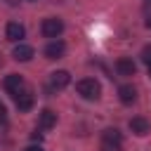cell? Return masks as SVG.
Returning <instances> with one entry per match:
<instances>
[{
  "label": "cell",
  "mask_w": 151,
  "mask_h": 151,
  "mask_svg": "<svg viewBox=\"0 0 151 151\" xmlns=\"http://www.w3.org/2000/svg\"><path fill=\"white\" fill-rule=\"evenodd\" d=\"M76 90H78V94H80L83 99H87V101H94V99H99V94H101V85H99L94 78H83V80H78Z\"/></svg>",
  "instance_id": "obj_1"
},
{
  "label": "cell",
  "mask_w": 151,
  "mask_h": 151,
  "mask_svg": "<svg viewBox=\"0 0 151 151\" xmlns=\"http://www.w3.org/2000/svg\"><path fill=\"white\" fill-rule=\"evenodd\" d=\"M40 31H42V35H45V38L57 40V38L64 33V21H61V19H57V17H47V19L42 21Z\"/></svg>",
  "instance_id": "obj_2"
},
{
  "label": "cell",
  "mask_w": 151,
  "mask_h": 151,
  "mask_svg": "<svg viewBox=\"0 0 151 151\" xmlns=\"http://www.w3.org/2000/svg\"><path fill=\"white\" fill-rule=\"evenodd\" d=\"M68 83H71V73H68V71H54V73H50L47 90H50V92H57V90H64Z\"/></svg>",
  "instance_id": "obj_3"
},
{
  "label": "cell",
  "mask_w": 151,
  "mask_h": 151,
  "mask_svg": "<svg viewBox=\"0 0 151 151\" xmlns=\"http://www.w3.org/2000/svg\"><path fill=\"white\" fill-rule=\"evenodd\" d=\"M12 99H14L19 111H31L33 109V92L31 90H19L17 94H12Z\"/></svg>",
  "instance_id": "obj_4"
},
{
  "label": "cell",
  "mask_w": 151,
  "mask_h": 151,
  "mask_svg": "<svg viewBox=\"0 0 151 151\" xmlns=\"http://www.w3.org/2000/svg\"><path fill=\"white\" fill-rule=\"evenodd\" d=\"M64 52H66V45H64V40H50L47 45H45V57L47 59H61L64 57Z\"/></svg>",
  "instance_id": "obj_5"
},
{
  "label": "cell",
  "mask_w": 151,
  "mask_h": 151,
  "mask_svg": "<svg viewBox=\"0 0 151 151\" xmlns=\"http://www.w3.org/2000/svg\"><path fill=\"white\" fill-rule=\"evenodd\" d=\"M5 35H7V40H12V42H21V38L26 35V28H24L19 21H9V24L5 26Z\"/></svg>",
  "instance_id": "obj_6"
},
{
  "label": "cell",
  "mask_w": 151,
  "mask_h": 151,
  "mask_svg": "<svg viewBox=\"0 0 151 151\" xmlns=\"http://www.w3.org/2000/svg\"><path fill=\"white\" fill-rule=\"evenodd\" d=\"M2 87H5L9 94H17L19 90H24V78H21L19 73H9V76H5Z\"/></svg>",
  "instance_id": "obj_7"
},
{
  "label": "cell",
  "mask_w": 151,
  "mask_h": 151,
  "mask_svg": "<svg viewBox=\"0 0 151 151\" xmlns=\"http://www.w3.org/2000/svg\"><path fill=\"white\" fill-rule=\"evenodd\" d=\"M38 125H40V130H52L57 125V113L52 109H42L38 113Z\"/></svg>",
  "instance_id": "obj_8"
},
{
  "label": "cell",
  "mask_w": 151,
  "mask_h": 151,
  "mask_svg": "<svg viewBox=\"0 0 151 151\" xmlns=\"http://www.w3.org/2000/svg\"><path fill=\"white\" fill-rule=\"evenodd\" d=\"M130 130L134 132V134H139V137H144V134H149L151 132V125H149V120L146 118H142V116H134V118H130Z\"/></svg>",
  "instance_id": "obj_9"
},
{
  "label": "cell",
  "mask_w": 151,
  "mask_h": 151,
  "mask_svg": "<svg viewBox=\"0 0 151 151\" xmlns=\"http://www.w3.org/2000/svg\"><path fill=\"white\" fill-rule=\"evenodd\" d=\"M116 71H118V76H134L137 73V64L132 61V59H127V57H120L118 61H116Z\"/></svg>",
  "instance_id": "obj_10"
},
{
  "label": "cell",
  "mask_w": 151,
  "mask_h": 151,
  "mask_svg": "<svg viewBox=\"0 0 151 151\" xmlns=\"http://www.w3.org/2000/svg\"><path fill=\"white\" fill-rule=\"evenodd\" d=\"M33 47L31 45H24V42H19L17 47H14V52H12V57L17 59V61H31L33 59Z\"/></svg>",
  "instance_id": "obj_11"
},
{
  "label": "cell",
  "mask_w": 151,
  "mask_h": 151,
  "mask_svg": "<svg viewBox=\"0 0 151 151\" xmlns=\"http://www.w3.org/2000/svg\"><path fill=\"white\" fill-rule=\"evenodd\" d=\"M118 99H120L123 104H132V101L137 99V90H134L132 85H120V87H118Z\"/></svg>",
  "instance_id": "obj_12"
},
{
  "label": "cell",
  "mask_w": 151,
  "mask_h": 151,
  "mask_svg": "<svg viewBox=\"0 0 151 151\" xmlns=\"http://www.w3.org/2000/svg\"><path fill=\"white\" fill-rule=\"evenodd\" d=\"M101 142H113V144H123V134H120V130H116V127H106V130L101 132Z\"/></svg>",
  "instance_id": "obj_13"
},
{
  "label": "cell",
  "mask_w": 151,
  "mask_h": 151,
  "mask_svg": "<svg viewBox=\"0 0 151 151\" xmlns=\"http://www.w3.org/2000/svg\"><path fill=\"white\" fill-rule=\"evenodd\" d=\"M99 151H123V144H113V142H101Z\"/></svg>",
  "instance_id": "obj_14"
},
{
  "label": "cell",
  "mask_w": 151,
  "mask_h": 151,
  "mask_svg": "<svg viewBox=\"0 0 151 151\" xmlns=\"http://www.w3.org/2000/svg\"><path fill=\"white\" fill-rule=\"evenodd\" d=\"M142 61H144L146 66H151V45H146V47L142 50Z\"/></svg>",
  "instance_id": "obj_15"
},
{
  "label": "cell",
  "mask_w": 151,
  "mask_h": 151,
  "mask_svg": "<svg viewBox=\"0 0 151 151\" xmlns=\"http://www.w3.org/2000/svg\"><path fill=\"white\" fill-rule=\"evenodd\" d=\"M5 120H7V109L5 104H0V125H5Z\"/></svg>",
  "instance_id": "obj_16"
},
{
  "label": "cell",
  "mask_w": 151,
  "mask_h": 151,
  "mask_svg": "<svg viewBox=\"0 0 151 151\" xmlns=\"http://www.w3.org/2000/svg\"><path fill=\"white\" fill-rule=\"evenodd\" d=\"M31 137H33V139H35V142H40V139H42V132H38V130H35V132H33V134H31Z\"/></svg>",
  "instance_id": "obj_17"
},
{
  "label": "cell",
  "mask_w": 151,
  "mask_h": 151,
  "mask_svg": "<svg viewBox=\"0 0 151 151\" xmlns=\"http://www.w3.org/2000/svg\"><path fill=\"white\" fill-rule=\"evenodd\" d=\"M24 151H42L40 146H28V149H24Z\"/></svg>",
  "instance_id": "obj_18"
},
{
  "label": "cell",
  "mask_w": 151,
  "mask_h": 151,
  "mask_svg": "<svg viewBox=\"0 0 151 151\" xmlns=\"http://www.w3.org/2000/svg\"><path fill=\"white\" fill-rule=\"evenodd\" d=\"M144 2H146V5H151V0H144Z\"/></svg>",
  "instance_id": "obj_19"
},
{
  "label": "cell",
  "mask_w": 151,
  "mask_h": 151,
  "mask_svg": "<svg viewBox=\"0 0 151 151\" xmlns=\"http://www.w3.org/2000/svg\"><path fill=\"white\" fill-rule=\"evenodd\" d=\"M149 76H151V66H149Z\"/></svg>",
  "instance_id": "obj_20"
},
{
  "label": "cell",
  "mask_w": 151,
  "mask_h": 151,
  "mask_svg": "<svg viewBox=\"0 0 151 151\" xmlns=\"http://www.w3.org/2000/svg\"><path fill=\"white\" fill-rule=\"evenodd\" d=\"M28 2H35V0H28Z\"/></svg>",
  "instance_id": "obj_21"
}]
</instances>
